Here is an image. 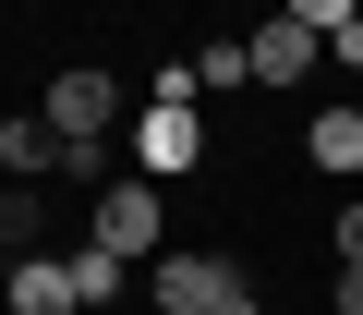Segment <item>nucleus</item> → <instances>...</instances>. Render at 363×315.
<instances>
[{
    "mask_svg": "<svg viewBox=\"0 0 363 315\" xmlns=\"http://www.w3.org/2000/svg\"><path fill=\"white\" fill-rule=\"evenodd\" d=\"M145 303H157V315H230V303H255V291H242V267H230V255L169 243V255L145 267Z\"/></svg>",
    "mask_w": 363,
    "mask_h": 315,
    "instance_id": "obj_1",
    "label": "nucleus"
},
{
    "mask_svg": "<svg viewBox=\"0 0 363 315\" xmlns=\"http://www.w3.org/2000/svg\"><path fill=\"white\" fill-rule=\"evenodd\" d=\"M157 231H169L157 182H133V170H121V182H97V206H85V243H97V255H121V267H133V255H157Z\"/></svg>",
    "mask_w": 363,
    "mask_h": 315,
    "instance_id": "obj_2",
    "label": "nucleus"
},
{
    "mask_svg": "<svg viewBox=\"0 0 363 315\" xmlns=\"http://www.w3.org/2000/svg\"><path fill=\"white\" fill-rule=\"evenodd\" d=\"M194 158H206V121H194V97H157L145 121H133V182H182V170H194Z\"/></svg>",
    "mask_w": 363,
    "mask_h": 315,
    "instance_id": "obj_3",
    "label": "nucleus"
},
{
    "mask_svg": "<svg viewBox=\"0 0 363 315\" xmlns=\"http://www.w3.org/2000/svg\"><path fill=\"white\" fill-rule=\"evenodd\" d=\"M61 145H109V121H121V85L97 73V61H73V73H49V109H37Z\"/></svg>",
    "mask_w": 363,
    "mask_h": 315,
    "instance_id": "obj_4",
    "label": "nucleus"
},
{
    "mask_svg": "<svg viewBox=\"0 0 363 315\" xmlns=\"http://www.w3.org/2000/svg\"><path fill=\"white\" fill-rule=\"evenodd\" d=\"M315 61H327V37H315L303 13H267V25L242 37V73H255V85H303Z\"/></svg>",
    "mask_w": 363,
    "mask_h": 315,
    "instance_id": "obj_5",
    "label": "nucleus"
},
{
    "mask_svg": "<svg viewBox=\"0 0 363 315\" xmlns=\"http://www.w3.org/2000/svg\"><path fill=\"white\" fill-rule=\"evenodd\" d=\"M303 158H315L327 182H363V109H315L303 121Z\"/></svg>",
    "mask_w": 363,
    "mask_h": 315,
    "instance_id": "obj_6",
    "label": "nucleus"
},
{
    "mask_svg": "<svg viewBox=\"0 0 363 315\" xmlns=\"http://www.w3.org/2000/svg\"><path fill=\"white\" fill-rule=\"evenodd\" d=\"M0 303H13V315H85V303H73V267H61V255H25Z\"/></svg>",
    "mask_w": 363,
    "mask_h": 315,
    "instance_id": "obj_7",
    "label": "nucleus"
},
{
    "mask_svg": "<svg viewBox=\"0 0 363 315\" xmlns=\"http://www.w3.org/2000/svg\"><path fill=\"white\" fill-rule=\"evenodd\" d=\"M61 267H73V303H85V315H109V303L133 291V267H121V255H97V243H73Z\"/></svg>",
    "mask_w": 363,
    "mask_h": 315,
    "instance_id": "obj_8",
    "label": "nucleus"
},
{
    "mask_svg": "<svg viewBox=\"0 0 363 315\" xmlns=\"http://www.w3.org/2000/svg\"><path fill=\"white\" fill-rule=\"evenodd\" d=\"M0 170H13V182L61 170V133H49V121H0Z\"/></svg>",
    "mask_w": 363,
    "mask_h": 315,
    "instance_id": "obj_9",
    "label": "nucleus"
},
{
    "mask_svg": "<svg viewBox=\"0 0 363 315\" xmlns=\"http://www.w3.org/2000/svg\"><path fill=\"white\" fill-rule=\"evenodd\" d=\"M291 13H303V25L339 49V61H363V0H291Z\"/></svg>",
    "mask_w": 363,
    "mask_h": 315,
    "instance_id": "obj_10",
    "label": "nucleus"
},
{
    "mask_svg": "<svg viewBox=\"0 0 363 315\" xmlns=\"http://www.w3.org/2000/svg\"><path fill=\"white\" fill-rule=\"evenodd\" d=\"M37 231H49V206H37V194H0V243H13V255H37Z\"/></svg>",
    "mask_w": 363,
    "mask_h": 315,
    "instance_id": "obj_11",
    "label": "nucleus"
},
{
    "mask_svg": "<svg viewBox=\"0 0 363 315\" xmlns=\"http://www.w3.org/2000/svg\"><path fill=\"white\" fill-rule=\"evenodd\" d=\"M327 315H363V267H339V279H327Z\"/></svg>",
    "mask_w": 363,
    "mask_h": 315,
    "instance_id": "obj_12",
    "label": "nucleus"
},
{
    "mask_svg": "<svg viewBox=\"0 0 363 315\" xmlns=\"http://www.w3.org/2000/svg\"><path fill=\"white\" fill-rule=\"evenodd\" d=\"M339 267H363V194L339 206Z\"/></svg>",
    "mask_w": 363,
    "mask_h": 315,
    "instance_id": "obj_13",
    "label": "nucleus"
},
{
    "mask_svg": "<svg viewBox=\"0 0 363 315\" xmlns=\"http://www.w3.org/2000/svg\"><path fill=\"white\" fill-rule=\"evenodd\" d=\"M13 267H25V255H13V243H0V291H13Z\"/></svg>",
    "mask_w": 363,
    "mask_h": 315,
    "instance_id": "obj_14",
    "label": "nucleus"
},
{
    "mask_svg": "<svg viewBox=\"0 0 363 315\" xmlns=\"http://www.w3.org/2000/svg\"><path fill=\"white\" fill-rule=\"evenodd\" d=\"M230 315H267V303H230Z\"/></svg>",
    "mask_w": 363,
    "mask_h": 315,
    "instance_id": "obj_15",
    "label": "nucleus"
}]
</instances>
